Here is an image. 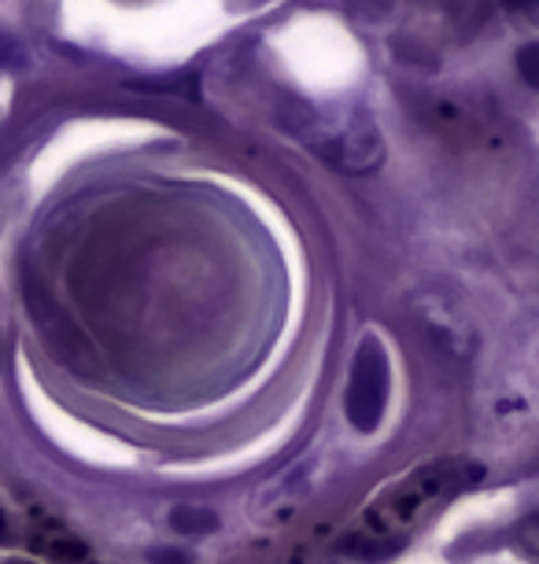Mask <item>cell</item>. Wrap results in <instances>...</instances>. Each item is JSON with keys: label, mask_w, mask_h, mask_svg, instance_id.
I'll return each mask as SVG.
<instances>
[{"label": "cell", "mask_w": 539, "mask_h": 564, "mask_svg": "<svg viewBox=\"0 0 539 564\" xmlns=\"http://www.w3.org/2000/svg\"><path fill=\"white\" fill-rule=\"evenodd\" d=\"M473 480H481V465H459V462H436L421 473L407 476L396 491H388L380 502L363 517L358 528V542H392L403 535L407 528H414L429 509H436L443 498H451L454 491L470 487Z\"/></svg>", "instance_id": "1"}, {"label": "cell", "mask_w": 539, "mask_h": 564, "mask_svg": "<svg viewBox=\"0 0 539 564\" xmlns=\"http://www.w3.org/2000/svg\"><path fill=\"white\" fill-rule=\"evenodd\" d=\"M388 402V355L377 339L355 350L352 384H347V421L358 432H377Z\"/></svg>", "instance_id": "2"}, {"label": "cell", "mask_w": 539, "mask_h": 564, "mask_svg": "<svg viewBox=\"0 0 539 564\" xmlns=\"http://www.w3.org/2000/svg\"><path fill=\"white\" fill-rule=\"evenodd\" d=\"M171 524L182 531V535H207V531L218 528V517L204 506H177L171 513Z\"/></svg>", "instance_id": "3"}, {"label": "cell", "mask_w": 539, "mask_h": 564, "mask_svg": "<svg viewBox=\"0 0 539 564\" xmlns=\"http://www.w3.org/2000/svg\"><path fill=\"white\" fill-rule=\"evenodd\" d=\"M517 74H521V78L532 85V89H539V41L517 52Z\"/></svg>", "instance_id": "4"}, {"label": "cell", "mask_w": 539, "mask_h": 564, "mask_svg": "<svg viewBox=\"0 0 539 564\" xmlns=\"http://www.w3.org/2000/svg\"><path fill=\"white\" fill-rule=\"evenodd\" d=\"M517 546L525 550V557H532V561H539V513L536 517H528L521 528H517Z\"/></svg>", "instance_id": "5"}, {"label": "cell", "mask_w": 539, "mask_h": 564, "mask_svg": "<svg viewBox=\"0 0 539 564\" xmlns=\"http://www.w3.org/2000/svg\"><path fill=\"white\" fill-rule=\"evenodd\" d=\"M506 12H536L539 0H503Z\"/></svg>", "instance_id": "6"}, {"label": "cell", "mask_w": 539, "mask_h": 564, "mask_svg": "<svg viewBox=\"0 0 539 564\" xmlns=\"http://www.w3.org/2000/svg\"><path fill=\"white\" fill-rule=\"evenodd\" d=\"M8 535V520H4V513H0V539Z\"/></svg>", "instance_id": "7"}, {"label": "cell", "mask_w": 539, "mask_h": 564, "mask_svg": "<svg viewBox=\"0 0 539 564\" xmlns=\"http://www.w3.org/2000/svg\"><path fill=\"white\" fill-rule=\"evenodd\" d=\"M8 564H34V561H8Z\"/></svg>", "instance_id": "8"}]
</instances>
